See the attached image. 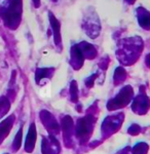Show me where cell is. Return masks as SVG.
<instances>
[]
</instances>
